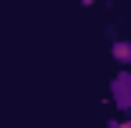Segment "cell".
<instances>
[{"label":"cell","instance_id":"cell-1","mask_svg":"<svg viewBox=\"0 0 131 128\" xmlns=\"http://www.w3.org/2000/svg\"><path fill=\"white\" fill-rule=\"evenodd\" d=\"M110 100H113L117 110H124V114L131 110V71L128 68H121V71L113 75V82H110Z\"/></svg>","mask_w":131,"mask_h":128},{"label":"cell","instance_id":"cell-2","mask_svg":"<svg viewBox=\"0 0 131 128\" xmlns=\"http://www.w3.org/2000/svg\"><path fill=\"white\" fill-rule=\"evenodd\" d=\"M110 57L121 64V68H128L131 64V39H117L113 46H110Z\"/></svg>","mask_w":131,"mask_h":128},{"label":"cell","instance_id":"cell-3","mask_svg":"<svg viewBox=\"0 0 131 128\" xmlns=\"http://www.w3.org/2000/svg\"><path fill=\"white\" fill-rule=\"evenodd\" d=\"M106 128H131V117H121V121H110Z\"/></svg>","mask_w":131,"mask_h":128}]
</instances>
